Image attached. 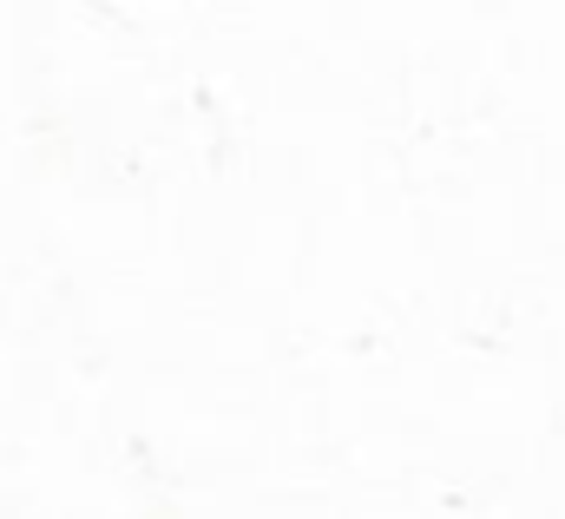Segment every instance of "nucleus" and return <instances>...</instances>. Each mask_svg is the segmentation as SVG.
Returning a JSON list of instances; mask_svg holds the SVG:
<instances>
[]
</instances>
